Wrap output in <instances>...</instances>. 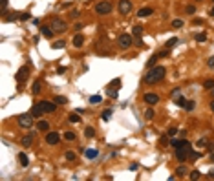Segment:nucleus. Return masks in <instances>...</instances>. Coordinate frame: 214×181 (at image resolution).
<instances>
[{"instance_id": "1", "label": "nucleus", "mask_w": 214, "mask_h": 181, "mask_svg": "<svg viewBox=\"0 0 214 181\" xmlns=\"http://www.w3.org/2000/svg\"><path fill=\"white\" fill-rule=\"evenodd\" d=\"M165 75H167V69L163 66H154V68H150V72H147V75H145V82H147V84H157L159 81L165 79Z\"/></svg>"}, {"instance_id": "2", "label": "nucleus", "mask_w": 214, "mask_h": 181, "mask_svg": "<svg viewBox=\"0 0 214 181\" xmlns=\"http://www.w3.org/2000/svg\"><path fill=\"white\" fill-rule=\"evenodd\" d=\"M132 44H134V35L132 33H121L119 37H117V46H119L121 50H128Z\"/></svg>"}, {"instance_id": "3", "label": "nucleus", "mask_w": 214, "mask_h": 181, "mask_svg": "<svg viewBox=\"0 0 214 181\" xmlns=\"http://www.w3.org/2000/svg\"><path fill=\"white\" fill-rule=\"evenodd\" d=\"M33 119H35V117H33V114L29 112V114H22V115H18V126L20 128H24V130H27V128H31L33 126Z\"/></svg>"}, {"instance_id": "4", "label": "nucleus", "mask_w": 214, "mask_h": 181, "mask_svg": "<svg viewBox=\"0 0 214 181\" xmlns=\"http://www.w3.org/2000/svg\"><path fill=\"white\" fill-rule=\"evenodd\" d=\"M95 13L97 15H108V13H112V4L108 0H101V2L95 4Z\"/></svg>"}, {"instance_id": "5", "label": "nucleus", "mask_w": 214, "mask_h": 181, "mask_svg": "<svg viewBox=\"0 0 214 181\" xmlns=\"http://www.w3.org/2000/svg\"><path fill=\"white\" fill-rule=\"evenodd\" d=\"M50 26H51V29H53L55 33H64V31L68 29V24L64 22L62 18H53Z\"/></svg>"}, {"instance_id": "6", "label": "nucleus", "mask_w": 214, "mask_h": 181, "mask_svg": "<svg viewBox=\"0 0 214 181\" xmlns=\"http://www.w3.org/2000/svg\"><path fill=\"white\" fill-rule=\"evenodd\" d=\"M117 9H119L121 15H130V11H132V2H130V0H119Z\"/></svg>"}, {"instance_id": "7", "label": "nucleus", "mask_w": 214, "mask_h": 181, "mask_svg": "<svg viewBox=\"0 0 214 181\" xmlns=\"http://www.w3.org/2000/svg\"><path fill=\"white\" fill-rule=\"evenodd\" d=\"M190 150H192V147H187V148H176V159L178 161H187V157L190 156Z\"/></svg>"}, {"instance_id": "8", "label": "nucleus", "mask_w": 214, "mask_h": 181, "mask_svg": "<svg viewBox=\"0 0 214 181\" xmlns=\"http://www.w3.org/2000/svg\"><path fill=\"white\" fill-rule=\"evenodd\" d=\"M46 143H48V145H51V147L59 145V143H60V135H59V132H48V134H46Z\"/></svg>"}, {"instance_id": "9", "label": "nucleus", "mask_w": 214, "mask_h": 181, "mask_svg": "<svg viewBox=\"0 0 214 181\" xmlns=\"http://www.w3.org/2000/svg\"><path fill=\"white\" fill-rule=\"evenodd\" d=\"M143 101L147 102V104H150V106H154V104L159 102V95L154 93V92H148V93H145V95H143Z\"/></svg>"}, {"instance_id": "10", "label": "nucleus", "mask_w": 214, "mask_h": 181, "mask_svg": "<svg viewBox=\"0 0 214 181\" xmlns=\"http://www.w3.org/2000/svg\"><path fill=\"white\" fill-rule=\"evenodd\" d=\"M31 114L33 117H42V114H46V110L42 106V102H37V104H33V108H31Z\"/></svg>"}, {"instance_id": "11", "label": "nucleus", "mask_w": 214, "mask_h": 181, "mask_svg": "<svg viewBox=\"0 0 214 181\" xmlns=\"http://www.w3.org/2000/svg\"><path fill=\"white\" fill-rule=\"evenodd\" d=\"M27 75H29V68L27 66H22L18 69V73H17V81L18 82H24L26 79H27Z\"/></svg>"}, {"instance_id": "12", "label": "nucleus", "mask_w": 214, "mask_h": 181, "mask_svg": "<svg viewBox=\"0 0 214 181\" xmlns=\"http://www.w3.org/2000/svg\"><path fill=\"white\" fill-rule=\"evenodd\" d=\"M42 106H44V110H46V114H53L55 110H57V102H48V101H42Z\"/></svg>"}, {"instance_id": "13", "label": "nucleus", "mask_w": 214, "mask_h": 181, "mask_svg": "<svg viewBox=\"0 0 214 181\" xmlns=\"http://www.w3.org/2000/svg\"><path fill=\"white\" fill-rule=\"evenodd\" d=\"M53 29H51V26H42L40 27V35H42V37H46V39H51L53 37Z\"/></svg>"}, {"instance_id": "14", "label": "nucleus", "mask_w": 214, "mask_h": 181, "mask_svg": "<svg viewBox=\"0 0 214 181\" xmlns=\"http://www.w3.org/2000/svg\"><path fill=\"white\" fill-rule=\"evenodd\" d=\"M152 13H154V9L152 8H141L139 11H137V17L139 18H147V17H150Z\"/></svg>"}, {"instance_id": "15", "label": "nucleus", "mask_w": 214, "mask_h": 181, "mask_svg": "<svg viewBox=\"0 0 214 181\" xmlns=\"http://www.w3.org/2000/svg\"><path fill=\"white\" fill-rule=\"evenodd\" d=\"M72 42H73V46H75V48H81L82 44H84V35H82V33H77V35L73 37Z\"/></svg>"}, {"instance_id": "16", "label": "nucleus", "mask_w": 214, "mask_h": 181, "mask_svg": "<svg viewBox=\"0 0 214 181\" xmlns=\"http://www.w3.org/2000/svg\"><path fill=\"white\" fill-rule=\"evenodd\" d=\"M159 59H161V55H159V53H154V55H152V57L148 59V62H147V68H154V64H156V62L159 60Z\"/></svg>"}, {"instance_id": "17", "label": "nucleus", "mask_w": 214, "mask_h": 181, "mask_svg": "<svg viewBox=\"0 0 214 181\" xmlns=\"http://www.w3.org/2000/svg\"><path fill=\"white\" fill-rule=\"evenodd\" d=\"M31 143H33V135L29 134V135H24L22 139H20V145H22V147H31Z\"/></svg>"}, {"instance_id": "18", "label": "nucleus", "mask_w": 214, "mask_h": 181, "mask_svg": "<svg viewBox=\"0 0 214 181\" xmlns=\"http://www.w3.org/2000/svg\"><path fill=\"white\" fill-rule=\"evenodd\" d=\"M176 174H178L179 177H185V176H187V174H189V168H187V166H185V165H179L178 168H176Z\"/></svg>"}, {"instance_id": "19", "label": "nucleus", "mask_w": 214, "mask_h": 181, "mask_svg": "<svg viewBox=\"0 0 214 181\" xmlns=\"http://www.w3.org/2000/svg\"><path fill=\"white\" fill-rule=\"evenodd\" d=\"M37 130H40V132H46V130H50V123L40 119V121L37 123Z\"/></svg>"}, {"instance_id": "20", "label": "nucleus", "mask_w": 214, "mask_h": 181, "mask_svg": "<svg viewBox=\"0 0 214 181\" xmlns=\"http://www.w3.org/2000/svg\"><path fill=\"white\" fill-rule=\"evenodd\" d=\"M84 156H86L88 159H95V157L99 156V152L95 150V148H88V150H84Z\"/></svg>"}, {"instance_id": "21", "label": "nucleus", "mask_w": 214, "mask_h": 181, "mask_svg": "<svg viewBox=\"0 0 214 181\" xmlns=\"http://www.w3.org/2000/svg\"><path fill=\"white\" fill-rule=\"evenodd\" d=\"M18 163L22 165V166H27V165H29V159H27V156L24 154V152H20V154H18Z\"/></svg>"}, {"instance_id": "22", "label": "nucleus", "mask_w": 214, "mask_h": 181, "mask_svg": "<svg viewBox=\"0 0 214 181\" xmlns=\"http://www.w3.org/2000/svg\"><path fill=\"white\" fill-rule=\"evenodd\" d=\"M40 90H42V82H40V81H35V82H33L31 92L35 93V95H39V93H40Z\"/></svg>"}, {"instance_id": "23", "label": "nucleus", "mask_w": 214, "mask_h": 181, "mask_svg": "<svg viewBox=\"0 0 214 181\" xmlns=\"http://www.w3.org/2000/svg\"><path fill=\"white\" fill-rule=\"evenodd\" d=\"M132 35H134L135 39H141V35H143V27H141V26H134V27H132Z\"/></svg>"}, {"instance_id": "24", "label": "nucleus", "mask_w": 214, "mask_h": 181, "mask_svg": "<svg viewBox=\"0 0 214 181\" xmlns=\"http://www.w3.org/2000/svg\"><path fill=\"white\" fill-rule=\"evenodd\" d=\"M178 42H179V40H178L176 37H172V39H168L167 42H165V48H168V50H170V48H174V46H176Z\"/></svg>"}, {"instance_id": "25", "label": "nucleus", "mask_w": 214, "mask_h": 181, "mask_svg": "<svg viewBox=\"0 0 214 181\" xmlns=\"http://www.w3.org/2000/svg\"><path fill=\"white\" fill-rule=\"evenodd\" d=\"M88 101H90V104H99V102H102V97L101 95H92Z\"/></svg>"}, {"instance_id": "26", "label": "nucleus", "mask_w": 214, "mask_h": 181, "mask_svg": "<svg viewBox=\"0 0 214 181\" xmlns=\"http://www.w3.org/2000/svg\"><path fill=\"white\" fill-rule=\"evenodd\" d=\"M84 135H86L88 139H92V137L95 135V130H93L92 126H86V128H84Z\"/></svg>"}, {"instance_id": "27", "label": "nucleus", "mask_w": 214, "mask_h": 181, "mask_svg": "<svg viewBox=\"0 0 214 181\" xmlns=\"http://www.w3.org/2000/svg\"><path fill=\"white\" fill-rule=\"evenodd\" d=\"M203 88H205V90H209V92H210V90L214 88V79H207V81L203 82Z\"/></svg>"}, {"instance_id": "28", "label": "nucleus", "mask_w": 214, "mask_h": 181, "mask_svg": "<svg viewBox=\"0 0 214 181\" xmlns=\"http://www.w3.org/2000/svg\"><path fill=\"white\" fill-rule=\"evenodd\" d=\"M64 46H66V42H64V40H57V42H53V44H51V48H53V50H62Z\"/></svg>"}, {"instance_id": "29", "label": "nucleus", "mask_w": 214, "mask_h": 181, "mask_svg": "<svg viewBox=\"0 0 214 181\" xmlns=\"http://www.w3.org/2000/svg\"><path fill=\"white\" fill-rule=\"evenodd\" d=\"M110 117H112V110H110V108L105 110V112L101 114V119H102V121H110Z\"/></svg>"}, {"instance_id": "30", "label": "nucleus", "mask_w": 214, "mask_h": 181, "mask_svg": "<svg viewBox=\"0 0 214 181\" xmlns=\"http://www.w3.org/2000/svg\"><path fill=\"white\" fill-rule=\"evenodd\" d=\"M64 157H66V161H75V159H77V154H75V152H66Z\"/></svg>"}, {"instance_id": "31", "label": "nucleus", "mask_w": 214, "mask_h": 181, "mask_svg": "<svg viewBox=\"0 0 214 181\" xmlns=\"http://www.w3.org/2000/svg\"><path fill=\"white\" fill-rule=\"evenodd\" d=\"M68 121H70V123H81V117L77 114H70V115H68Z\"/></svg>"}, {"instance_id": "32", "label": "nucleus", "mask_w": 214, "mask_h": 181, "mask_svg": "<svg viewBox=\"0 0 214 181\" xmlns=\"http://www.w3.org/2000/svg\"><path fill=\"white\" fill-rule=\"evenodd\" d=\"M55 102H57V104H66L68 102V99H66V97L64 95H57V97H55V99H53Z\"/></svg>"}, {"instance_id": "33", "label": "nucleus", "mask_w": 214, "mask_h": 181, "mask_svg": "<svg viewBox=\"0 0 214 181\" xmlns=\"http://www.w3.org/2000/svg\"><path fill=\"white\" fill-rule=\"evenodd\" d=\"M154 110H152V108H148L147 110V112H145V119H148V121H152V119H154Z\"/></svg>"}, {"instance_id": "34", "label": "nucleus", "mask_w": 214, "mask_h": 181, "mask_svg": "<svg viewBox=\"0 0 214 181\" xmlns=\"http://www.w3.org/2000/svg\"><path fill=\"white\" fill-rule=\"evenodd\" d=\"M172 27H176V29L178 27H183V20L181 18H174L172 20Z\"/></svg>"}, {"instance_id": "35", "label": "nucleus", "mask_w": 214, "mask_h": 181, "mask_svg": "<svg viewBox=\"0 0 214 181\" xmlns=\"http://www.w3.org/2000/svg\"><path fill=\"white\" fill-rule=\"evenodd\" d=\"M194 39H196V42H205V40H207V33H198Z\"/></svg>"}, {"instance_id": "36", "label": "nucleus", "mask_w": 214, "mask_h": 181, "mask_svg": "<svg viewBox=\"0 0 214 181\" xmlns=\"http://www.w3.org/2000/svg\"><path fill=\"white\" fill-rule=\"evenodd\" d=\"M199 177H201V172H199V170H192V172H190V179H192V181H196V179H199Z\"/></svg>"}, {"instance_id": "37", "label": "nucleus", "mask_w": 214, "mask_h": 181, "mask_svg": "<svg viewBox=\"0 0 214 181\" xmlns=\"http://www.w3.org/2000/svg\"><path fill=\"white\" fill-rule=\"evenodd\" d=\"M178 132H179L178 128H174V126H170V128L167 130V135H168V137H176V134H178Z\"/></svg>"}, {"instance_id": "38", "label": "nucleus", "mask_w": 214, "mask_h": 181, "mask_svg": "<svg viewBox=\"0 0 214 181\" xmlns=\"http://www.w3.org/2000/svg\"><path fill=\"white\" fill-rule=\"evenodd\" d=\"M176 104H178V106H181V108H185L187 99H185V97H178V99H176Z\"/></svg>"}, {"instance_id": "39", "label": "nucleus", "mask_w": 214, "mask_h": 181, "mask_svg": "<svg viewBox=\"0 0 214 181\" xmlns=\"http://www.w3.org/2000/svg\"><path fill=\"white\" fill-rule=\"evenodd\" d=\"M207 145H209V143H207V139L201 137V139H199V141L196 143V147H198V148H207Z\"/></svg>"}, {"instance_id": "40", "label": "nucleus", "mask_w": 214, "mask_h": 181, "mask_svg": "<svg viewBox=\"0 0 214 181\" xmlns=\"http://www.w3.org/2000/svg\"><path fill=\"white\" fill-rule=\"evenodd\" d=\"M64 139H66V141H75V132H66Z\"/></svg>"}, {"instance_id": "41", "label": "nucleus", "mask_w": 214, "mask_h": 181, "mask_svg": "<svg viewBox=\"0 0 214 181\" xmlns=\"http://www.w3.org/2000/svg\"><path fill=\"white\" fill-rule=\"evenodd\" d=\"M185 110H187V112H192V110H194V101H187V104H185Z\"/></svg>"}, {"instance_id": "42", "label": "nucleus", "mask_w": 214, "mask_h": 181, "mask_svg": "<svg viewBox=\"0 0 214 181\" xmlns=\"http://www.w3.org/2000/svg\"><path fill=\"white\" fill-rule=\"evenodd\" d=\"M108 95L112 97V99H117V95H119V92H117V88H115V90L112 88V90H108Z\"/></svg>"}, {"instance_id": "43", "label": "nucleus", "mask_w": 214, "mask_h": 181, "mask_svg": "<svg viewBox=\"0 0 214 181\" xmlns=\"http://www.w3.org/2000/svg\"><path fill=\"white\" fill-rule=\"evenodd\" d=\"M6 8H8V0H0V11H2V15L6 13Z\"/></svg>"}, {"instance_id": "44", "label": "nucleus", "mask_w": 214, "mask_h": 181, "mask_svg": "<svg viewBox=\"0 0 214 181\" xmlns=\"http://www.w3.org/2000/svg\"><path fill=\"white\" fill-rule=\"evenodd\" d=\"M185 11H187L189 15H194V13H196V6H187V9H185Z\"/></svg>"}, {"instance_id": "45", "label": "nucleus", "mask_w": 214, "mask_h": 181, "mask_svg": "<svg viewBox=\"0 0 214 181\" xmlns=\"http://www.w3.org/2000/svg\"><path fill=\"white\" fill-rule=\"evenodd\" d=\"M168 145H170L168 143V135H163L161 137V147H168Z\"/></svg>"}, {"instance_id": "46", "label": "nucleus", "mask_w": 214, "mask_h": 181, "mask_svg": "<svg viewBox=\"0 0 214 181\" xmlns=\"http://www.w3.org/2000/svg\"><path fill=\"white\" fill-rule=\"evenodd\" d=\"M110 86H114V88H117V90H119V88H121V79H115V81H112V84H110Z\"/></svg>"}, {"instance_id": "47", "label": "nucleus", "mask_w": 214, "mask_h": 181, "mask_svg": "<svg viewBox=\"0 0 214 181\" xmlns=\"http://www.w3.org/2000/svg\"><path fill=\"white\" fill-rule=\"evenodd\" d=\"M207 66H209L210 69H214V57H209V60H207Z\"/></svg>"}, {"instance_id": "48", "label": "nucleus", "mask_w": 214, "mask_h": 181, "mask_svg": "<svg viewBox=\"0 0 214 181\" xmlns=\"http://www.w3.org/2000/svg\"><path fill=\"white\" fill-rule=\"evenodd\" d=\"M29 18H31L29 13H22V15H20V20H29Z\"/></svg>"}, {"instance_id": "49", "label": "nucleus", "mask_w": 214, "mask_h": 181, "mask_svg": "<svg viewBox=\"0 0 214 181\" xmlns=\"http://www.w3.org/2000/svg\"><path fill=\"white\" fill-rule=\"evenodd\" d=\"M82 27H84V26H82L81 22H77V24H75V26H73V29H75V31H81V29H82Z\"/></svg>"}, {"instance_id": "50", "label": "nucleus", "mask_w": 214, "mask_h": 181, "mask_svg": "<svg viewBox=\"0 0 214 181\" xmlns=\"http://www.w3.org/2000/svg\"><path fill=\"white\" fill-rule=\"evenodd\" d=\"M135 46H137V48H143V46H145V42H143L141 39H135Z\"/></svg>"}, {"instance_id": "51", "label": "nucleus", "mask_w": 214, "mask_h": 181, "mask_svg": "<svg viewBox=\"0 0 214 181\" xmlns=\"http://www.w3.org/2000/svg\"><path fill=\"white\" fill-rule=\"evenodd\" d=\"M64 72H66V68H64V66H60V68H59V69H57V73H59V75H62V73H64Z\"/></svg>"}, {"instance_id": "52", "label": "nucleus", "mask_w": 214, "mask_h": 181, "mask_svg": "<svg viewBox=\"0 0 214 181\" xmlns=\"http://www.w3.org/2000/svg\"><path fill=\"white\" fill-rule=\"evenodd\" d=\"M194 24H196V26H201L203 20H201V18H194Z\"/></svg>"}, {"instance_id": "53", "label": "nucleus", "mask_w": 214, "mask_h": 181, "mask_svg": "<svg viewBox=\"0 0 214 181\" xmlns=\"http://www.w3.org/2000/svg\"><path fill=\"white\" fill-rule=\"evenodd\" d=\"M79 15H81L79 11H72V17H73V18H79Z\"/></svg>"}, {"instance_id": "54", "label": "nucleus", "mask_w": 214, "mask_h": 181, "mask_svg": "<svg viewBox=\"0 0 214 181\" xmlns=\"http://www.w3.org/2000/svg\"><path fill=\"white\" fill-rule=\"evenodd\" d=\"M172 97H179V90H178V88L174 90V92H172Z\"/></svg>"}, {"instance_id": "55", "label": "nucleus", "mask_w": 214, "mask_h": 181, "mask_svg": "<svg viewBox=\"0 0 214 181\" xmlns=\"http://www.w3.org/2000/svg\"><path fill=\"white\" fill-rule=\"evenodd\" d=\"M209 177H210V179H214V170H210V172H209Z\"/></svg>"}, {"instance_id": "56", "label": "nucleus", "mask_w": 214, "mask_h": 181, "mask_svg": "<svg viewBox=\"0 0 214 181\" xmlns=\"http://www.w3.org/2000/svg\"><path fill=\"white\" fill-rule=\"evenodd\" d=\"M210 110L214 112V101H210Z\"/></svg>"}, {"instance_id": "57", "label": "nucleus", "mask_w": 214, "mask_h": 181, "mask_svg": "<svg viewBox=\"0 0 214 181\" xmlns=\"http://www.w3.org/2000/svg\"><path fill=\"white\" fill-rule=\"evenodd\" d=\"M210 17H214V8H212V9H210Z\"/></svg>"}, {"instance_id": "58", "label": "nucleus", "mask_w": 214, "mask_h": 181, "mask_svg": "<svg viewBox=\"0 0 214 181\" xmlns=\"http://www.w3.org/2000/svg\"><path fill=\"white\" fill-rule=\"evenodd\" d=\"M210 95H212V97H214V88H212V90H210Z\"/></svg>"}, {"instance_id": "59", "label": "nucleus", "mask_w": 214, "mask_h": 181, "mask_svg": "<svg viewBox=\"0 0 214 181\" xmlns=\"http://www.w3.org/2000/svg\"><path fill=\"white\" fill-rule=\"evenodd\" d=\"M210 161H212V163H214V154H212V156H210Z\"/></svg>"}, {"instance_id": "60", "label": "nucleus", "mask_w": 214, "mask_h": 181, "mask_svg": "<svg viewBox=\"0 0 214 181\" xmlns=\"http://www.w3.org/2000/svg\"><path fill=\"white\" fill-rule=\"evenodd\" d=\"M196 2H203V0H196Z\"/></svg>"}]
</instances>
